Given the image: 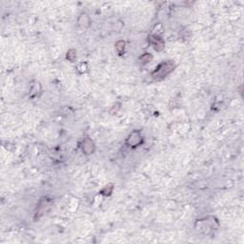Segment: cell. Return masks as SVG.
<instances>
[{"label": "cell", "mask_w": 244, "mask_h": 244, "mask_svg": "<svg viewBox=\"0 0 244 244\" xmlns=\"http://www.w3.org/2000/svg\"><path fill=\"white\" fill-rule=\"evenodd\" d=\"M116 49H118V51L119 52V53H121V50L120 49H124V42L123 41H119V42H118L116 43Z\"/></svg>", "instance_id": "5"}, {"label": "cell", "mask_w": 244, "mask_h": 244, "mask_svg": "<svg viewBox=\"0 0 244 244\" xmlns=\"http://www.w3.org/2000/svg\"><path fill=\"white\" fill-rule=\"evenodd\" d=\"M152 44H153V46L157 49L158 51H159V50H161V49L163 48V46H164V44H163V42L160 40V38H155V37H154L153 39H152Z\"/></svg>", "instance_id": "4"}, {"label": "cell", "mask_w": 244, "mask_h": 244, "mask_svg": "<svg viewBox=\"0 0 244 244\" xmlns=\"http://www.w3.org/2000/svg\"><path fill=\"white\" fill-rule=\"evenodd\" d=\"M128 142L131 146H136L141 142V136L138 133H133L128 138Z\"/></svg>", "instance_id": "2"}, {"label": "cell", "mask_w": 244, "mask_h": 244, "mask_svg": "<svg viewBox=\"0 0 244 244\" xmlns=\"http://www.w3.org/2000/svg\"><path fill=\"white\" fill-rule=\"evenodd\" d=\"M83 151L87 154H91L94 151V144L90 139H86L83 145Z\"/></svg>", "instance_id": "3"}, {"label": "cell", "mask_w": 244, "mask_h": 244, "mask_svg": "<svg viewBox=\"0 0 244 244\" xmlns=\"http://www.w3.org/2000/svg\"><path fill=\"white\" fill-rule=\"evenodd\" d=\"M174 62H172V61L163 62L161 65H159L158 67V69L152 74V75L157 79L163 78V77H165L166 75L170 74L174 70Z\"/></svg>", "instance_id": "1"}]
</instances>
